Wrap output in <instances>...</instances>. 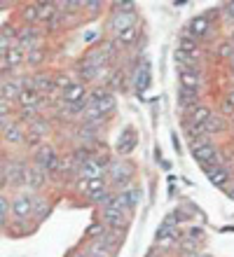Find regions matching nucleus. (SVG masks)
<instances>
[{
  "mask_svg": "<svg viewBox=\"0 0 234 257\" xmlns=\"http://www.w3.org/2000/svg\"><path fill=\"white\" fill-rule=\"evenodd\" d=\"M89 112L94 115H108V112H113L115 110V96L110 89H94L92 94H89V105H87Z\"/></svg>",
  "mask_w": 234,
  "mask_h": 257,
  "instance_id": "obj_1",
  "label": "nucleus"
},
{
  "mask_svg": "<svg viewBox=\"0 0 234 257\" xmlns=\"http://www.w3.org/2000/svg\"><path fill=\"white\" fill-rule=\"evenodd\" d=\"M110 166H113V164L108 162V157L94 155L92 159H89V162L80 169V178H85V180H94V178H106V171L110 169Z\"/></svg>",
  "mask_w": 234,
  "mask_h": 257,
  "instance_id": "obj_2",
  "label": "nucleus"
},
{
  "mask_svg": "<svg viewBox=\"0 0 234 257\" xmlns=\"http://www.w3.org/2000/svg\"><path fill=\"white\" fill-rule=\"evenodd\" d=\"M192 155L194 159L201 164V166H208V164H218V150H215L213 143H208L206 138L199 143H192Z\"/></svg>",
  "mask_w": 234,
  "mask_h": 257,
  "instance_id": "obj_3",
  "label": "nucleus"
},
{
  "mask_svg": "<svg viewBox=\"0 0 234 257\" xmlns=\"http://www.w3.org/2000/svg\"><path fill=\"white\" fill-rule=\"evenodd\" d=\"M110 183L117 185V187H124L127 190L129 180H134V166L129 162H113V166H110Z\"/></svg>",
  "mask_w": 234,
  "mask_h": 257,
  "instance_id": "obj_4",
  "label": "nucleus"
},
{
  "mask_svg": "<svg viewBox=\"0 0 234 257\" xmlns=\"http://www.w3.org/2000/svg\"><path fill=\"white\" fill-rule=\"evenodd\" d=\"M35 166H40L42 171H54L61 166V159L59 155H56V150L52 148V145H42V148H38V152H35Z\"/></svg>",
  "mask_w": 234,
  "mask_h": 257,
  "instance_id": "obj_5",
  "label": "nucleus"
},
{
  "mask_svg": "<svg viewBox=\"0 0 234 257\" xmlns=\"http://www.w3.org/2000/svg\"><path fill=\"white\" fill-rule=\"evenodd\" d=\"M136 26V12H113V17L108 19V31H113L115 35H120L122 31Z\"/></svg>",
  "mask_w": 234,
  "mask_h": 257,
  "instance_id": "obj_6",
  "label": "nucleus"
},
{
  "mask_svg": "<svg viewBox=\"0 0 234 257\" xmlns=\"http://www.w3.org/2000/svg\"><path fill=\"white\" fill-rule=\"evenodd\" d=\"M127 215H129L127 210L120 208L115 201L103 208V222H106L108 227H113V229H122V227L127 224Z\"/></svg>",
  "mask_w": 234,
  "mask_h": 257,
  "instance_id": "obj_7",
  "label": "nucleus"
},
{
  "mask_svg": "<svg viewBox=\"0 0 234 257\" xmlns=\"http://www.w3.org/2000/svg\"><path fill=\"white\" fill-rule=\"evenodd\" d=\"M185 33L192 35L194 40L208 38V33H211V24H208V17H206V14H199V17H194V19L190 21V26L185 28Z\"/></svg>",
  "mask_w": 234,
  "mask_h": 257,
  "instance_id": "obj_8",
  "label": "nucleus"
},
{
  "mask_svg": "<svg viewBox=\"0 0 234 257\" xmlns=\"http://www.w3.org/2000/svg\"><path fill=\"white\" fill-rule=\"evenodd\" d=\"M201 169L206 171V176L208 180L215 185V187H225L229 180V171L227 169H222L220 164H208V166H201Z\"/></svg>",
  "mask_w": 234,
  "mask_h": 257,
  "instance_id": "obj_9",
  "label": "nucleus"
},
{
  "mask_svg": "<svg viewBox=\"0 0 234 257\" xmlns=\"http://www.w3.org/2000/svg\"><path fill=\"white\" fill-rule=\"evenodd\" d=\"M136 143H138V136H136V131L131 126H127L120 134V138H117V145H115V148H117V152H120V155H129V152L136 148Z\"/></svg>",
  "mask_w": 234,
  "mask_h": 257,
  "instance_id": "obj_10",
  "label": "nucleus"
},
{
  "mask_svg": "<svg viewBox=\"0 0 234 257\" xmlns=\"http://www.w3.org/2000/svg\"><path fill=\"white\" fill-rule=\"evenodd\" d=\"M138 201H140V192L136 190V187H127V190H122L120 194L115 196V203H117L120 208H124L127 213L134 208Z\"/></svg>",
  "mask_w": 234,
  "mask_h": 257,
  "instance_id": "obj_11",
  "label": "nucleus"
},
{
  "mask_svg": "<svg viewBox=\"0 0 234 257\" xmlns=\"http://www.w3.org/2000/svg\"><path fill=\"white\" fill-rule=\"evenodd\" d=\"M38 40H40V35H38V31L35 28H21L19 35H17V45H19L21 49H28V52H33V49H38Z\"/></svg>",
  "mask_w": 234,
  "mask_h": 257,
  "instance_id": "obj_12",
  "label": "nucleus"
},
{
  "mask_svg": "<svg viewBox=\"0 0 234 257\" xmlns=\"http://www.w3.org/2000/svg\"><path fill=\"white\" fill-rule=\"evenodd\" d=\"M12 210H14V217H17V220H26V217L33 213V199L26 196V194L17 196V199H14Z\"/></svg>",
  "mask_w": 234,
  "mask_h": 257,
  "instance_id": "obj_13",
  "label": "nucleus"
},
{
  "mask_svg": "<svg viewBox=\"0 0 234 257\" xmlns=\"http://www.w3.org/2000/svg\"><path fill=\"white\" fill-rule=\"evenodd\" d=\"M47 134H49V122H45L40 117H35L33 122L28 124V141H31V145H38L35 141L45 138Z\"/></svg>",
  "mask_w": 234,
  "mask_h": 257,
  "instance_id": "obj_14",
  "label": "nucleus"
},
{
  "mask_svg": "<svg viewBox=\"0 0 234 257\" xmlns=\"http://www.w3.org/2000/svg\"><path fill=\"white\" fill-rule=\"evenodd\" d=\"M178 52H183V54H190V56H194V59H199V54H201L199 40H194L192 35H187L185 31H183V35L178 38Z\"/></svg>",
  "mask_w": 234,
  "mask_h": 257,
  "instance_id": "obj_15",
  "label": "nucleus"
},
{
  "mask_svg": "<svg viewBox=\"0 0 234 257\" xmlns=\"http://www.w3.org/2000/svg\"><path fill=\"white\" fill-rule=\"evenodd\" d=\"M19 105L21 108H40L42 105V96L35 91L33 87H24V91L19 94Z\"/></svg>",
  "mask_w": 234,
  "mask_h": 257,
  "instance_id": "obj_16",
  "label": "nucleus"
},
{
  "mask_svg": "<svg viewBox=\"0 0 234 257\" xmlns=\"http://www.w3.org/2000/svg\"><path fill=\"white\" fill-rule=\"evenodd\" d=\"M31 87H33L40 96H49V94H54L56 82H54L52 77H47V75H35L33 80H31Z\"/></svg>",
  "mask_w": 234,
  "mask_h": 257,
  "instance_id": "obj_17",
  "label": "nucleus"
},
{
  "mask_svg": "<svg viewBox=\"0 0 234 257\" xmlns=\"http://www.w3.org/2000/svg\"><path fill=\"white\" fill-rule=\"evenodd\" d=\"M178 80H181V87L183 89L199 91V87H201V75H199V70H181V73H178Z\"/></svg>",
  "mask_w": 234,
  "mask_h": 257,
  "instance_id": "obj_18",
  "label": "nucleus"
},
{
  "mask_svg": "<svg viewBox=\"0 0 234 257\" xmlns=\"http://www.w3.org/2000/svg\"><path fill=\"white\" fill-rule=\"evenodd\" d=\"M213 117V112L206 108V105H194L185 117V124H206L208 119Z\"/></svg>",
  "mask_w": 234,
  "mask_h": 257,
  "instance_id": "obj_19",
  "label": "nucleus"
},
{
  "mask_svg": "<svg viewBox=\"0 0 234 257\" xmlns=\"http://www.w3.org/2000/svg\"><path fill=\"white\" fill-rule=\"evenodd\" d=\"M45 183H47V171H42L40 166H28V178H26L28 187L31 190H40Z\"/></svg>",
  "mask_w": 234,
  "mask_h": 257,
  "instance_id": "obj_20",
  "label": "nucleus"
},
{
  "mask_svg": "<svg viewBox=\"0 0 234 257\" xmlns=\"http://www.w3.org/2000/svg\"><path fill=\"white\" fill-rule=\"evenodd\" d=\"M59 5L56 3H38V12H40V21H45V24H54L56 21V17H59Z\"/></svg>",
  "mask_w": 234,
  "mask_h": 257,
  "instance_id": "obj_21",
  "label": "nucleus"
},
{
  "mask_svg": "<svg viewBox=\"0 0 234 257\" xmlns=\"http://www.w3.org/2000/svg\"><path fill=\"white\" fill-rule=\"evenodd\" d=\"M3 131H5V141L7 143H17V145H19V143H24V134H21L19 124L3 119Z\"/></svg>",
  "mask_w": 234,
  "mask_h": 257,
  "instance_id": "obj_22",
  "label": "nucleus"
},
{
  "mask_svg": "<svg viewBox=\"0 0 234 257\" xmlns=\"http://www.w3.org/2000/svg\"><path fill=\"white\" fill-rule=\"evenodd\" d=\"M134 87H136V91H145L147 87H150V66L147 63H143L140 66V70L136 73V82H134Z\"/></svg>",
  "mask_w": 234,
  "mask_h": 257,
  "instance_id": "obj_23",
  "label": "nucleus"
},
{
  "mask_svg": "<svg viewBox=\"0 0 234 257\" xmlns=\"http://www.w3.org/2000/svg\"><path fill=\"white\" fill-rule=\"evenodd\" d=\"M197 98H199V91H192V89H178V103L183 108H194L197 105Z\"/></svg>",
  "mask_w": 234,
  "mask_h": 257,
  "instance_id": "obj_24",
  "label": "nucleus"
},
{
  "mask_svg": "<svg viewBox=\"0 0 234 257\" xmlns=\"http://www.w3.org/2000/svg\"><path fill=\"white\" fill-rule=\"evenodd\" d=\"M24 87H19V80H3V98H19Z\"/></svg>",
  "mask_w": 234,
  "mask_h": 257,
  "instance_id": "obj_25",
  "label": "nucleus"
},
{
  "mask_svg": "<svg viewBox=\"0 0 234 257\" xmlns=\"http://www.w3.org/2000/svg\"><path fill=\"white\" fill-rule=\"evenodd\" d=\"M3 59H5L7 63H10V68H17V66H21V63L26 61V56H24V49L19 47V45H14L7 54H3Z\"/></svg>",
  "mask_w": 234,
  "mask_h": 257,
  "instance_id": "obj_26",
  "label": "nucleus"
},
{
  "mask_svg": "<svg viewBox=\"0 0 234 257\" xmlns=\"http://www.w3.org/2000/svg\"><path fill=\"white\" fill-rule=\"evenodd\" d=\"M183 126H185V134H187V138H190L192 143L204 141V136L208 134L204 124H183Z\"/></svg>",
  "mask_w": 234,
  "mask_h": 257,
  "instance_id": "obj_27",
  "label": "nucleus"
},
{
  "mask_svg": "<svg viewBox=\"0 0 234 257\" xmlns=\"http://www.w3.org/2000/svg\"><path fill=\"white\" fill-rule=\"evenodd\" d=\"M87 252H89V257H108L110 255V245H108L103 238H96L87 248Z\"/></svg>",
  "mask_w": 234,
  "mask_h": 257,
  "instance_id": "obj_28",
  "label": "nucleus"
},
{
  "mask_svg": "<svg viewBox=\"0 0 234 257\" xmlns=\"http://www.w3.org/2000/svg\"><path fill=\"white\" fill-rule=\"evenodd\" d=\"M77 73H80V77H82L85 82H89V80H94V77H99L101 70H99L96 66H94V63H89L87 59H85V61H82L80 66H77Z\"/></svg>",
  "mask_w": 234,
  "mask_h": 257,
  "instance_id": "obj_29",
  "label": "nucleus"
},
{
  "mask_svg": "<svg viewBox=\"0 0 234 257\" xmlns=\"http://www.w3.org/2000/svg\"><path fill=\"white\" fill-rule=\"evenodd\" d=\"M106 190H108V180H106V178H94V180H89V185H87L89 199H92V196H96V194H101V192H106Z\"/></svg>",
  "mask_w": 234,
  "mask_h": 257,
  "instance_id": "obj_30",
  "label": "nucleus"
},
{
  "mask_svg": "<svg viewBox=\"0 0 234 257\" xmlns=\"http://www.w3.org/2000/svg\"><path fill=\"white\" fill-rule=\"evenodd\" d=\"M21 19L26 21V24L40 21V12H38V5H24V10H21Z\"/></svg>",
  "mask_w": 234,
  "mask_h": 257,
  "instance_id": "obj_31",
  "label": "nucleus"
},
{
  "mask_svg": "<svg viewBox=\"0 0 234 257\" xmlns=\"http://www.w3.org/2000/svg\"><path fill=\"white\" fill-rule=\"evenodd\" d=\"M136 35H138V28H127V31H122L120 35H117V42H120L122 47H127V45H134Z\"/></svg>",
  "mask_w": 234,
  "mask_h": 257,
  "instance_id": "obj_32",
  "label": "nucleus"
},
{
  "mask_svg": "<svg viewBox=\"0 0 234 257\" xmlns=\"http://www.w3.org/2000/svg\"><path fill=\"white\" fill-rule=\"evenodd\" d=\"M204 126H206V131L208 134H218V131H222V128H225V122H222V117H218V115H213L211 117V119H208L206 124H204Z\"/></svg>",
  "mask_w": 234,
  "mask_h": 257,
  "instance_id": "obj_33",
  "label": "nucleus"
},
{
  "mask_svg": "<svg viewBox=\"0 0 234 257\" xmlns=\"http://www.w3.org/2000/svg\"><path fill=\"white\" fill-rule=\"evenodd\" d=\"M218 54H220L222 59H229V61H232V59H234V42L232 40L222 42L220 47H218Z\"/></svg>",
  "mask_w": 234,
  "mask_h": 257,
  "instance_id": "obj_34",
  "label": "nucleus"
},
{
  "mask_svg": "<svg viewBox=\"0 0 234 257\" xmlns=\"http://www.w3.org/2000/svg\"><path fill=\"white\" fill-rule=\"evenodd\" d=\"M42 59H45V52H42L40 47L33 49V52H28V56H26V61L31 63V66H35V63H40Z\"/></svg>",
  "mask_w": 234,
  "mask_h": 257,
  "instance_id": "obj_35",
  "label": "nucleus"
},
{
  "mask_svg": "<svg viewBox=\"0 0 234 257\" xmlns=\"http://www.w3.org/2000/svg\"><path fill=\"white\" fill-rule=\"evenodd\" d=\"M7 215H10V203H7V196L3 194L0 196V220H3V224L7 222Z\"/></svg>",
  "mask_w": 234,
  "mask_h": 257,
  "instance_id": "obj_36",
  "label": "nucleus"
},
{
  "mask_svg": "<svg viewBox=\"0 0 234 257\" xmlns=\"http://www.w3.org/2000/svg\"><path fill=\"white\" fill-rule=\"evenodd\" d=\"M225 10H227V12H225V14H227L229 19L234 21V3H227V5H225Z\"/></svg>",
  "mask_w": 234,
  "mask_h": 257,
  "instance_id": "obj_37",
  "label": "nucleus"
},
{
  "mask_svg": "<svg viewBox=\"0 0 234 257\" xmlns=\"http://www.w3.org/2000/svg\"><path fill=\"white\" fill-rule=\"evenodd\" d=\"M101 7H103L101 3H85V10H92V12L94 10H101Z\"/></svg>",
  "mask_w": 234,
  "mask_h": 257,
  "instance_id": "obj_38",
  "label": "nucleus"
},
{
  "mask_svg": "<svg viewBox=\"0 0 234 257\" xmlns=\"http://www.w3.org/2000/svg\"><path fill=\"white\" fill-rule=\"evenodd\" d=\"M225 103H227L229 108L234 110V89H232V91H229V94H227V98H225Z\"/></svg>",
  "mask_w": 234,
  "mask_h": 257,
  "instance_id": "obj_39",
  "label": "nucleus"
},
{
  "mask_svg": "<svg viewBox=\"0 0 234 257\" xmlns=\"http://www.w3.org/2000/svg\"><path fill=\"white\" fill-rule=\"evenodd\" d=\"M70 257H89V252H73Z\"/></svg>",
  "mask_w": 234,
  "mask_h": 257,
  "instance_id": "obj_40",
  "label": "nucleus"
},
{
  "mask_svg": "<svg viewBox=\"0 0 234 257\" xmlns=\"http://www.w3.org/2000/svg\"><path fill=\"white\" fill-rule=\"evenodd\" d=\"M229 196H232V199H234V187H232V190H229Z\"/></svg>",
  "mask_w": 234,
  "mask_h": 257,
  "instance_id": "obj_41",
  "label": "nucleus"
},
{
  "mask_svg": "<svg viewBox=\"0 0 234 257\" xmlns=\"http://www.w3.org/2000/svg\"><path fill=\"white\" fill-rule=\"evenodd\" d=\"M229 63H232V73H234V59H232V61H229Z\"/></svg>",
  "mask_w": 234,
  "mask_h": 257,
  "instance_id": "obj_42",
  "label": "nucleus"
},
{
  "mask_svg": "<svg viewBox=\"0 0 234 257\" xmlns=\"http://www.w3.org/2000/svg\"><path fill=\"white\" fill-rule=\"evenodd\" d=\"M232 42H234V31H232Z\"/></svg>",
  "mask_w": 234,
  "mask_h": 257,
  "instance_id": "obj_43",
  "label": "nucleus"
},
{
  "mask_svg": "<svg viewBox=\"0 0 234 257\" xmlns=\"http://www.w3.org/2000/svg\"><path fill=\"white\" fill-rule=\"evenodd\" d=\"M232 126H234V117H232Z\"/></svg>",
  "mask_w": 234,
  "mask_h": 257,
  "instance_id": "obj_44",
  "label": "nucleus"
}]
</instances>
